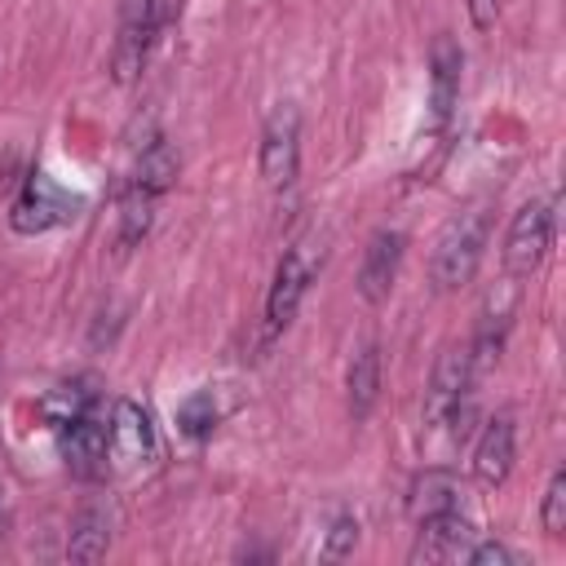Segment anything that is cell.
I'll use <instances>...</instances> for the list:
<instances>
[{
  "instance_id": "obj_6",
  "label": "cell",
  "mask_w": 566,
  "mask_h": 566,
  "mask_svg": "<svg viewBox=\"0 0 566 566\" xmlns=\"http://www.w3.org/2000/svg\"><path fill=\"white\" fill-rule=\"evenodd\" d=\"M553 248V199H531L513 212L504 234V270L509 279H531Z\"/></svg>"
},
{
  "instance_id": "obj_4",
  "label": "cell",
  "mask_w": 566,
  "mask_h": 566,
  "mask_svg": "<svg viewBox=\"0 0 566 566\" xmlns=\"http://www.w3.org/2000/svg\"><path fill=\"white\" fill-rule=\"evenodd\" d=\"M478 371L469 363V345H451L438 363H433V376L424 385V402H420V424L433 433V429H447L451 416L469 402V389H473Z\"/></svg>"
},
{
  "instance_id": "obj_14",
  "label": "cell",
  "mask_w": 566,
  "mask_h": 566,
  "mask_svg": "<svg viewBox=\"0 0 566 566\" xmlns=\"http://www.w3.org/2000/svg\"><path fill=\"white\" fill-rule=\"evenodd\" d=\"M111 526H115V509L106 500H84L71 517L66 557L71 562H102L111 548Z\"/></svg>"
},
{
  "instance_id": "obj_7",
  "label": "cell",
  "mask_w": 566,
  "mask_h": 566,
  "mask_svg": "<svg viewBox=\"0 0 566 566\" xmlns=\"http://www.w3.org/2000/svg\"><path fill=\"white\" fill-rule=\"evenodd\" d=\"M106 447L111 460L119 469H146L159 455V438L150 424V411L133 398H115L111 402V420H106Z\"/></svg>"
},
{
  "instance_id": "obj_18",
  "label": "cell",
  "mask_w": 566,
  "mask_h": 566,
  "mask_svg": "<svg viewBox=\"0 0 566 566\" xmlns=\"http://www.w3.org/2000/svg\"><path fill=\"white\" fill-rule=\"evenodd\" d=\"M155 203H159V195H150V190H142V186H124V195H119V234H115V243H119V252H133L146 234H150V221H155Z\"/></svg>"
},
{
  "instance_id": "obj_16",
  "label": "cell",
  "mask_w": 566,
  "mask_h": 566,
  "mask_svg": "<svg viewBox=\"0 0 566 566\" xmlns=\"http://www.w3.org/2000/svg\"><path fill=\"white\" fill-rule=\"evenodd\" d=\"M97 407H102V398H97L93 380H66V385H57L40 398V416H44L49 429H62V424H71V420H80Z\"/></svg>"
},
{
  "instance_id": "obj_13",
  "label": "cell",
  "mask_w": 566,
  "mask_h": 566,
  "mask_svg": "<svg viewBox=\"0 0 566 566\" xmlns=\"http://www.w3.org/2000/svg\"><path fill=\"white\" fill-rule=\"evenodd\" d=\"M416 544H411V562H455L464 557V548L478 539L473 522L455 509V513H438V517H424L416 522Z\"/></svg>"
},
{
  "instance_id": "obj_20",
  "label": "cell",
  "mask_w": 566,
  "mask_h": 566,
  "mask_svg": "<svg viewBox=\"0 0 566 566\" xmlns=\"http://www.w3.org/2000/svg\"><path fill=\"white\" fill-rule=\"evenodd\" d=\"M217 420H221V407H217V394H212V389H195L190 398L177 402V429H181V438H190V442L212 438Z\"/></svg>"
},
{
  "instance_id": "obj_21",
  "label": "cell",
  "mask_w": 566,
  "mask_h": 566,
  "mask_svg": "<svg viewBox=\"0 0 566 566\" xmlns=\"http://www.w3.org/2000/svg\"><path fill=\"white\" fill-rule=\"evenodd\" d=\"M539 526L548 539H562L566 535V469H557L544 486V500H539Z\"/></svg>"
},
{
  "instance_id": "obj_9",
  "label": "cell",
  "mask_w": 566,
  "mask_h": 566,
  "mask_svg": "<svg viewBox=\"0 0 566 566\" xmlns=\"http://www.w3.org/2000/svg\"><path fill=\"white\" fill-rule=\"evenodd\" d=\"M53 433H57V451H62L66 469H71L80 482L106 478V469H111V447H106L102 407L88 411V416H80V420H71V424H62V429H53Z\"/></svg>"
},
{
  "instance_id": "obj_3",
  "label": "cell",
  "mask_w": 566,
  "mask_h": 566,
  "mask_svg": "<svg viewBox=\"0 0 566 566\" xmlns=\"http://www.w3.org/2000/svg\"><path fill=\"white\" fill-rule=\"evenodd\" d=\"M159 40V0H119V27L111 44V80L137 84Z\"/></svg>"
},
{
  "instance_id": "obj_25",
  "label": "cell",
  "mask_w": 566,
  "mask_h": 566,
  "mask_svg": "<svg viewBox=\"0 0 566 566\" xmlns=\"http://www.w3.org/2000/svg\"><path fill=\"white\" fill-rule=\"evenodd\" d=\"M4 531H9V513L0 509V539H4Z\"/></svg>"
},
{
  "instance_id": "obj_24",
  "label": "cell",
  "mask_w": 566,
  "mask_h": 566,
  "mask_svg": "<svg viewBox=\"0 0 566 566\" xmlns=\"http://www.w3.org/2000/svg\"><path fill=\"white\" fill-rule=\"evenodd\" d=\"M495 18H500V0H469V22L478 31H491Z\"/></svg>"
},
{
  "instance_id": "obj_17",
  "label": "cell",
  "mask_w": 566,
  "mask_h": 566,
  "mask_svg": "<svg viewBox=\"0 0 566 566\" xmlns=\"http://www.w3.org/2000/svg\"><path fill=\"white\" fill-rule=\"evenodd\" d=\"M345 394H349V416L354 420H367L376 398H380V349L376 345H363L349 363V376H345Z\"/></svg>"
},
{
  "instance_id": "obj_15",
  "label": "cell",
  "mask_w": 566,
  "mask_h": 566,
  "mask_svg": "<svg viewBox=\"0 0 566 566\" xmlns=\"http://www.w3.org/2000/svg\"><path fill=\"white\" fill-rule=\"evenodd\" d=\"M460 504H464V486H460V478L451 469H424L407 486V517L411 522H424V517H438V513H455Z\"/></svg>"
},
{
  "instance_id": "obj_23",
  "label": "cell",
  "mask_w": 566,
  "mask_h": 566,
  "mask_svg": "<svg viewBox=\"0 0 566 566\" xmlns=\"http://www.w3.org/2000/svg\"><path fill=\"white\" fill-rule=\"evenodd\" d=\"M464 562H469V566H517L522 553L509 548L504 539H473V544L464 548Z\"/></svg>"
},
{
  "instance_id": "obj_12",
  "label": "cell",
  "mask_w": 566,
  "mask_h": 566,
  "mask_svg": "<svg viewBox=\"0 0 566 566\" xmlns=\"http://www.w3.org/2000/svg\"><path fill=\"white\" fill-rule=\"evenodd\" d=\"M513 455H517V429H513V416H495L482 424L478 442H473V482L495 491L509 482L513 473Z\"/></svg>"
},
{
  "instance_id": "obj_2",
  "label": "cell",
  "mask_w": 566,
  "mask_h": 566,
  "mask_svg": "<svg viewBox=\"0 0 566 566\" xmlns=\"http://www.w3.org/2000/svg\"><path fill=\"white\" fill-rule=\"evenodd\" d=\"M80 208H84L80 195L57 186L44 168H31L22 190H18V199L9 203V226H13V234H49V230L75 221Z\"/></svg>"
},
{
  "instance_id": "obj_11",
  "label": "cell",
  "mask_w": 566,
  "mask_h": 566,
  "mask_svg": "<svg viewBox=\"0 0 566 566\" xmlns=\"http://www.w3.org/2000/svg\"><path fill=\"white\" fill-rule=\"evenodd\" d=\"M460 71H464V53L460 44L438 31L433 44H429V124L442 128L455 111V97H460Z\"/></svg>"
},
{
  "instance_id": "obj_19",
  "label": "cell",
  "mask_w": 566,
  "mask_h": 566,
  "mask_svg": "<svg viewBox=\"0 0 566 566\" xmlns=\"http://www.w3.org/2000/svg\"><path fill=\"white\" fill-rule=\"evenodd\" d=\"M177 168H181V159H177V150L164 142V137H155L142 155H137V168H133V186H142V190H150V195H168L172 190V181H177Z\"/></svg>"
},
{
  "instance_id": "obj_10",
  "label": "cell",
  "mask_w": 566,
  "mask_h": 566,
  "mask_svg": "<svg viewBox=\"0 0 566 566\" xmlns=\"http://www.w3.org/2000/svg\"><path fill=\"white\" fill-rule=\"evenodd\" d=\"M402 248H407L402 230H376L367 239L363 261H358V279H354V287L367 305H380L389 296V287L398 279V265H402Z\"/></svg>"
},
{
  "instance_id": "obj_5",
  "label": "cell",
  "mask_w": 566,
  "mask_h": 566,
  "mask_svg": "<svg viewBox=\"0 0 566 566\" xmlns=\"http://www.w3.org/2000/svg\"><path fill=\"white\" fill-rule=\"evenodd\" d=\"M261 181L270 190H287L301 168V111L296 102H279L261 128V150H256Z\"/></svg>"
},
{
  "instance_id": "obj_22",
  "label": "cell",
  "mask_w": 566,
  "mask_h": 566,
  "mask_svg": "<svg viewBox=\"0 0 566 566\" xmlns=\"http://www.w3.org/2000/svg\"><path fill=\"white\" fill-rule=\"evenodd\" d=\"M354 548H358V517L340 513V517L327 526V535H323V557H327V562H340V557H349Z\"/></svg>"
},
{
  "instance_id": "obj_8",
  "label": "cell",
  "mask_w": 566,
  "mask_h": 566,
  "mask_svg": "<svg viewBox=\"0 0 566 566\" xmlns=\"http://www.w3.org/2000/svg\"><path fill=\"white\" fill-rule=\"evenodd\" d=\"M310 279H314V256L305 248H287L274 265V283L265 292V340L283 336L301 310V296L310 292Z\"/></svg>"
},
{
  "instance_id": "obj_1",
  "label": "cell",
  "mask_w": 566,
  "mask_h": 566,
  "mask_svg": "<svg viewBox=\"0 0 566 566\" xmlns=\"http://www.w3.org/2000/svg\"><path fill=\"white\" fill-rule=\"evenodd\" d=\"M486 239H491V212L482 203L455 212L433 239V256H429L433 287L438 292H460L464 283H473V274L482 265V252H486Z\"/></svg>"
}]
</instances>
